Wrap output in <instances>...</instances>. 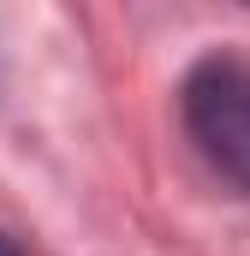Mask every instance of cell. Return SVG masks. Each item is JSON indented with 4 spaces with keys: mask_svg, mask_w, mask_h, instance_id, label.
I'll return each instance as SVG.
<instances>
[{
    "mask_svg": "<svg viewBox=\"0 0 250 256\" xmlns=\"http://www.w3.org/2000/svg\"><path fill=\"white\" fill-rule=\"evenodd\" d=\"M0 256H18V244H12V238H6V232H0Z\"/></svg>",
    "mask_w": 250,
    "mask_h": 256,
    "instance_id": "obj_2",
    "label": "cell"
},
{
    "mask_svg": "<svg viewBox=\"0 0 250 256\" xmlns=\"http://www.w3.org/2000/svg\"><path fill=\"white\" fill-rule=\"evenodd\" d=\"M185 131L196 155L226 179L250 191V66L232 54H214L185 78Z\"/></svg>",
    "mask_w": 250,
    "mask_h": 256,
    "instance_id": "obj_1",
    "label": "cell"
}]
</instances>
